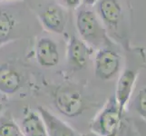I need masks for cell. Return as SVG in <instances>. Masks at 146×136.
Here are the masks:
<instances>
[{
	"label": "cell",
	"mask_w": 146,
	"mask_h": 136,
	"mask_svg": "<svg viewBox=\"0 0 146 136\" xmlns=\"http://www.w3.org/2000/svg\"><path fill=\"white\" fill-rule=\"evenodd\" d=\"M76 10L75 27L80 38L94 50L113 44L96 13L84 7Z\"/></svg>",
	"instance_id": "6da1fadb"
},
{
	"label": "cell",
	"mask_w": 146,
	"mask_h": 136,
	"mask_svg": "<svg viewBox=\"0 0 146 136\" xmlns=\"http://www.w3.org/2000/svg\"><path fill=\"white\" fill-rule=\"evenodd\" d=\"M134 106L141 116L146 119V87L139 90L134 99Z\"/></svg>",
	"instance_id": "9a60e30c"
},
{
	"label": "cell",
	"mask_w": 146,
	"mask_h": 136,
	"mask_svg": "<svg viewBox=\"0 0 146 136\" xmlns=\"http://www.w3.org/2000/svg\"><path fill=\"white\" fill-rule=\"evenodd\" d=\"M0 136H24L19 125L10 116L0 117Z\"/></svg>",
	"instance_id": "5bb4252c"
},
{
	"label": "cell",
	"mask_w": 146,
	"mask_h": 136,
	"mask_svg": "<svg viewBox=\"0 0 146 136\" xmlns=\"http://www.w3.org/2000/svg\"><path fill=\"white\" fill-rule=\"evenodd\" d=\"M63 7L69 9H77L82 6V0H59Z\"/></svg>",
	"instance_id": "2e32d148"
},
{
	"label": "cell",
	"mask_w": 146,
	"mask_h": 136,
	"mask_svg": "<svg viewBox=\"0 0 146 136\" xmlns=\"http://www.w3.org/2000/svg\"><path fill=\"white\" fill-rule=\"evenodd\" d=\"M11 1H17V0H0V3H4V2H11Z\"/></svg>",
	"instance_id": "d6986e66"
},
{
	"label": "cell",
	"mask_w": 146,
	"mask_h": 136,
	"mask_svg": "<svg viewBox=\"0 0 146 136\" xmlns=\"http://www.w3.org/2000/svg\"><path fill=\"white\" fill-rule=\"evenodd\" d=\"M36 58L42 67L52 68L56 66L60 62L57 44L50 37H40L36 44Z\"/></svg>",
	"instance_id": "9c48e42d"
},
{
	"label": "cell",
	"mask_w": 146,
	"mask_h": 136,
	"mask_svg": "<svg viewBox=\"0 0 146 136\" xmlns=\"http://www.w3.org/2000/svg\"><path fill=\"white\" fill-rule=\"evenodd\" d=\"M123 113L115 98H111L92 122V132L98 136H117Z\"/></svg>",
	"instance_id": "7a4b0ae2"
},
{
	"label": "cell",
	"mask_w": 146,
	"mask_h": 136,
	"mask_svg": "<svg viewBox=\"0 0 146 136\" xmlns=\"http://www.w3.org/2000/svg\"><path fill=\"white\" fill-rule=\"evenodd\" d=\"M3 110H4V104L0 102V115H1L2 112H3Z\"/></svg>",
	"instance_id": "ac0fdd59"
},
{
	"label": "cell",
	"mask_w": 146,
	"mask_h": 136,
	"mask_svg": "<svg viewBox=\"0 0 146 136\" xmlns=\"http://www.w3.org/2000/svg\"><path fill=\"white\" fill-rule=\"evenodd\" d=\"M19 127L24 136H48L43 119L35 111H28L24 115Z\"/></svg>",
	"instance_id": "4fadbf2b"
},
{
	"label": "cell",
	"mask_w": 146,
	"mask_h": 136,
	"mask_svg": "<svg viewBox=\"0 0 146 136\" xmlns=\"http://www.w3.org/2000/svg\"><path fill=\"white\" fill-rule=\"evenodd\" d=\"M137 74V71L131 68H126L123 70V72L120 74L118 78L114 98L122 113H123L125 106L128 103L131 95L133 94Z\"/></svg>",
	"instance_id": "30bf717a"
},
{
	"label": "cell",
	"mask_w": 146,
	"mask_h": 136,
	"mask_svg": "<svg viewBox=\"0 0 146 136\" xmlns=\"http://www.w3.org/2000/svg\"><path fill=\"white\" fill-rule=\"evenodd\" d=\"M100 0H82V4L84 6H94L96 5L97 2H99Z\"/></svg>",
	"instance_id": "e0dca14e"
},
{
	"label": "cell",
	"mask_w": 146,
	"mask_h": 136,
	"mask_svg": "<svg viewBox=\"0 0 146 136\" xmlns=\"http://www.w3.org/2000/svg\"><path fill=\"white\" fill-rule=\"evenodd\" d=\"M95 6L108 36L121 38L120 27L123 20V13L119 0H100Z\"/></svg>",
	"instance_id": "277c9868"
},
{
	"label": "cell",
	"mask_w": 146,
	"mask_h": 136,
	"mask_svg": "<svg viewBox=\"0 0 146 136\" xmlns=\"http://www.w3.org/2000/svg\"><path fill=\"white\" fill-rule=\"evenodd\" d=\"M21 12L12 5L0 6V45L21 36Z\"/></svg>",
	"instance_id": "8992f818"
},
{
	"label": "cell",
	"mask_w": 146,
	"mask_h": 136,
	"mask_svg": "<svg viewBox=\"0 0 146 136\" xmlns=\"http://www.w3.org/2000/svg\"><path fill=\"white\" fill-rule=\"evenodd\" d=\"M37 112L43 119L48 136H76L69 124L43 106L37 107Z\"/></svg>",
	"instance_id": "8fae6325"
},
{
	"label": "cell",
	"mask_w": 146,
	"mask_h": 136,
	"mask_svg": "<svg viewBox=\"0 0 146 136\" xmlns=\"http://www.w3.org/2000/svg\"><path fill=\"white\" fill-rule=\"evenodd\" d=\"M23 78L18 70L9 64L0 65V92L11 95L22 86Z\"/></svg>",
	"instance_id": "7c38bea8"
},
{
	"label": "cell",
	"mask_w": 146,
	"mask_h": 136,
	"mask_svg": "<svg viewBox=\"0 0 146 136\" xmlns=\"http://www.w3.org/2000/svg\"><path fill=\"white\" fill-rule=\"evenodd\" d=\"M113 45L96 50L94 57V74L101 80L107 81L113 79L121 68V56Z\"/></svg>",
	"instance_id": "5b68a950"
},
{
	"label": "cell",
	"mask_w": 146,
	"mask_h": 136,
	"mask_svg": "<svg viewBox=\"0 0 146 136\" xmlns=\"http://www.w3.org/2000/svg\"><path fill=\"white\" fill-rule=\"evenodd\" d=\"M94 52V49L75 34L69 37L66 57L69 65L74 69L81 70L84 68Z\"/></svg>",
	"instance_id": "52a82bcc"
},
{
	"label": "cell",
	"mask_w": 146,
	"mask_h": 136,
	"mask_svg": "<svg viewBox=\"0 0 146 136\" xmlns=\"http://www.w3.org/2000/svg\"><path fill=\"white\" fill-rule=\"evenodd\" d=\"M44 28L50 33L63 34L66 26V15L61 5L49 4L39 13Z\"/></svg>",
	"instance_id": "ba28073f"
},
{
	"label": "cell",
	"mask_w": 146,
	"mask_h": 136,
	"mask_svg": "<svg viewBox=\"0 0 146 136\" xmlns=\"http://www.w3.org/2000/svg\"><path fill=\"white\" fill-rule=\"evenodd\" d=\"M54 104L60 113L69 118L79 116L84 110V100L82 93L71 84H64L54 94Z\"/></svg>",
	"instance_id": "3957f363"
}]
</instances>
